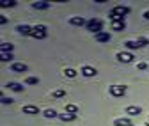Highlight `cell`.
Returning a JSON list of instances; mask_svg holds the SVG:
<instances>
[{"label": "cell", "mask_w": 149, "mask_h": 126, "mask_svg": "<svg viewBox=\"0 0 149 126\" xmlns=\"http://www.w3.org/2000/svg\"><path fill=\"white\" fill-rule=\"evenodd\" d=\"M126 29V22H124V18H121V20L117 22H112V30H116V32H121Z\"/></svg>", "instance_id": "cell-13"}, {"label": "cell", "mask_w": 149, "mask_h": 126, "mask_svg": "<svg viewBox=\"0 0 149 126\" xmlns=\"http://www.w3.org/2000/svg\"><path fill=\"white\" fill-rule=\"evenodd\" d=\"M89 30H92L94 32V36L96 34H100V32H103V23H101V20L100 18H91V20L87 22V25H85Z\"/></svg>", "instance_id": "cell-1"}, {"label": "cell", "mask_w": 149, "mask_h": 126, "mask_svg": "<svg viewBox=\"0 0 149 126\" xmlns=\"http://www.w3.org/2000/svg\"><path fill=\"white\" fill-rule=\"evenodd\" d=\"M32 38L36 39H45L46 38V25H36L32 30Z\"/></svg>", "instance_id": "cell-3"}, {"label": "cell", "mask_w": 149, "mask_h": 126, "mask_svg": "<svg viewBox=\"0 0 149 126\" xmlns=\"http://www.w3.org/2000/svg\"><path fill=\"white\" fill-rule=\"evenodd\" d=\"M124 112H126V116H140L142 114V109H140V107H137V105H128L126 109H124Z\"/></svg>", "instance_id": "cell-9"}, {"label": "cell", "mask_w": 149, "mask_h": 126, "mask_svg": "<svg viewBox=\"0 0 149 126\" xmlns=\"http://www.w3.org/2000/svg\"><path fill=\"white\" fill-rule=\"evenodd\" d=\"M144 126H149V123H147V124H144Z\"/></svg>", "instance_id": "cell-32"}, {"label": "cell", "mask_w": 149, "mask_h": 126, "mask_svg": "<svg viewBox=\"0 0 149 126\" xmlns=\"http://www.w3.org/2000/svg\"><path fill=\"white\" fill-rule=\"evenodd\" d=\"M59 119L64 121V123H66V121H74V119H77V114H68V112H64V114L59 116Z\"/></svg>", "instance_id": "cell-20"}, {"label": "cell", "mask_w": 149, "mask_h": 126, "mask_svg": "<svg viewBox=\"0 0 149 126\" xmlns=\"http://www.w3.org/2000/svg\"><path fill=\"white\" fill-rule=\"evenodd\" d=\"M114 126H133V123L130 117H117L114 119Z\"/></svg>", "instance_id": "cell-12"}, {"label": "cell", "mask_w": 149, "mask_h": 126, "mask_svg": "<svg viewBox=\"0 0 149 126\" xmlns=\"http://www.w3.org/2000/svg\"><path fill=\"white\" fill-rule=\"evenodd\" d=\"M110 13H114V14H117V16L124 18L126 14H130V7H126V6H116V7H112V11H110Z\"/></svg>", "instance_id": "cell-7"}, {"label": "cell", "mask_w": 149, "mask_h": 126, "mask_svg": "<svg viewBox=\"0 0 149 126\" xmlns=\"http://www.w3.org/2000/svg\"><path fill=\"white\" fill-rule=\"evenodd\" d=\"M64 96H66V89H57V91L52 93V98H55V100H61Z\"/></svg>", "instance_id": "cell-21"}, {"label": "cell", "mask_w": 149, "mask_h": 126, "mask_svg": "<svg viewBox=\"0 0 149 126\" xmlns=\"http://www.w3.org/2000/svg\"><path fill=\"white\" fill-rule=\"evenodd\" d=\"M137 41H139V43H140L142 46H146V45H149V39H147V38H140V39H137Z\"/></svg>", "instance_id": "cell-29"}, {"label": "cell", "mask_w": 149, "mask_h": 126, "mask_svg": "<svg viewBox=\"0 0 149 126\" xmlns=\"http://www.w3.org/2000/svg\"><path fill=\"white\" fill-rule=\"evenodd\" d=\"M137 69H139V71H146V69H147V62H144V61L139 62V64H137Z\"/></svg>", "instance_id": "cell-28"}, {"label": "cell", "mask_w": 149, "mask_h": 126, "mask_svg": "<svg viewBox=\"0 0 149 126\" xmlns=\"http://www.w3.org/2000/svg\"><path fill=\"white\" fill-rule=\"evenodd\" d=\"M50 2H34L32 4V7L34 9H37V11H46V9H50Z\"/></svg>", "instance_id": "cell-17"}, {"label": "cell", "mask_w": 149, "mask_h": 126, "mask_svg": "<svg viewBox=\"0 0 149 126\" xmlns=\"http://www.w3.org/2000/svg\"><path fill=\"white\" fill-rule=\"evenodd\" d=\"M6 87L11 89V91H14V93H23V89H25L22 84H18V82H7Z\"/></svg>", "instance_id": "cell-14"}, {"label": "cell", "mask_w": 149, "mask_h": 126, "mask_svg": "<svg viewBox=\"0 0 149 126\" xmlns=\"http://www.w3.org/2000/svg\"><path fill=\"white\" fill-rule=\"evenodd\" d=\"M43 116H45V117H48V119H53V117H59L57 110H53V109H46V110H43Z\"/></svg>", "instance_id": "cell-19"}, {"label": "cell", "mask_w": 149, "mask_h": 126, "mask_svg": "<svg viewBox=\"0 0 149 126\" xmlns=\"http://www.w3.org/2000/svg\"><path fill=\"white\" fill-rule=\"evenodd\" d=\"M64 75H66L68 78H74V77H77V71H74L73 68H66V69H64Z\"/></svg>", "instance_id": "cell-23"}, {"label": "cell", "mask_w": 149, "mask_h": 126, "mask_svg": "<svg viewBox=\"0 0 149 126\" xmlns=\"http://www.w3.org/2000/svg\"><path fill=\"white\" fill-rule=\"evenodd\" d=\"M16 30L20 32L22 36H32L34 27H29V25H18V27H16Z\"/></svg>", "instance_id": "cell-16"}, {"label": "cell", "mask_w": 149, "mask_h": 126, "mask_svg": "<svg viewBox=\"0 0 149 126\" xmlns=\"http://www.w3.org/2000/svg\"><path fill=\"white\" fill-rule=\"evenodd\" d=\"M14 57H13V53H2V55H0V61L2 62H11Z\"/></svg>", "instance_id": "cell-25"}, {"label": "cell", "mask_w": 149, "mask_h": 126, "mask_svg": "<svg viewBox=\"0 0 149 126\" xmlns=\"http://www.w3.org/2000/svg\"><path fill=\"white\" fill-rule=\"evenodd\" d=\"M116 59L119 61V62H124V64H128V62H133V53L132 52H119L117 55H116Z\"/></svg>", "instance_id": "cell-4"}, {"label": "cell", "mask_w": 149, "mask_h": 126, "mask_svg": "<svg viewBox=\"0 0 149 126\" xmlns=\"http://www.w3.org/2000/svg\"><path fill=\"white\" fill-rule=\"evenodd\" d=\"M0 23H2V25H6V23H7V18H6L4 14H0Z\"/></svg>", "instance_id": "cell-30"}, {"label": "cell", "mask_w": 149, "mask_h": 126, "mask_svg": "<svg viewBox=\"0 0 149 126\" xmlns=\"http://www.w3.org/2000/svg\"><path fill=\"white\" fill-rule=\"evenodd\" d=\"M66 112H68V114H77V112H78V107L73 105V103H68V105H66Z\"/></svg>", "instance_id": "cell-22"}, {"label": "cell", "mask_w": 149, "mask_h": 126, "mask_svg": "<svg viewBox=\"0 0 149 126\" xmlns=\"http://www.w3.org/2000/svg\"><path fill=\"white\" fill-rule=\"evenodd\" d=\"M144 18H146V20H149V9H147V11L144 13Z\"/></svg>", "instance_id": "cell-31"}, {"label": "cell", "mask_w": 149, "mask_h": 126, "mask_svg": "<svg viewBox=\"0 0 149 126\" xmlns=\"http://www.w3.org/2000/svg\"><path fill=\"white\" fill-rule=\"evenodd\" d=\"M22 112L27 114V116H37V114H39V107H36V105H25L23 109H22Z\"/></svg>", "instance_id": "cell-10"}, {"label": "cell", "mask_w": 149, "mask_h": 126, "mask_svg": "<svg viewBox=\"0 0 149 126\" xmlns=\"http://www.w3.org/2000/svg\"><path fill=\"white\" fill-rule=\"evenodd\" d=\"M0 101H2V105H13L14 103L13 98H6V96H2V100H0Z\"/></svg>", "instance_id": "cell-27"}, {"label": "cell", "mask_w": 149, "mask_h": 126, "mask_svg": "<svg viewBox=\"0 0 149 126\" xmlns=\"http://www.w3.org/2000/svg\"><path fill=\"white\" fill-rule=\"evenodd\" d=\"M69 25H74V27H84L87 25V20L84 16H71L69 18Z\"/></svg>", "instance_id": "cell-6"}, {"label": "cell", "mask_w": 149, "mask_h": 126, "mask_svg": "<svg viewBox=\"0 0 149 126\" xmlns=\"http://www.w3.org/2000/svg\"><path fill=\"white\" fill-rule=\"evenodd\" d=\"M9 69L13 71V73H27V71H29V66L23 64V62H13V64L9 66Z\"/></svg>", "instance_id": "cell-5"}, {"label": "cell", "mask_w": 149, "mask_h": 126, "mask_svg": "<svg viewBox=\"0 0 149 126\" xmlns=\"http://www.w3.org/2000/svg\"><path fill=\"white\" fill-rule=\"evenodd\" d=\"M80 73H82L84 77H87V78H92V77H96V75H98V71L92 68V66H84V68L80 69Z\"/></svg>", "instance_id": "cell-8"}, {"label": "cell", "mask_w": 149, "mask_h": 126, "mask_svg": "<svg viewBox=\"0 0 149 126\" xmlns=\"http://www.w3.org/2000/svg\"><path fill=\"white\" fill-rule=\"evenodd\" d=\"M13 50H14V45H11V43H2L0 45V52L2 53H13Z\"/></svg>", "instance_id": "cell-18"}, {"label": "cell", "mask_w": 149, "mask_h": 126, "mask_svg": "<svg viewBox=\"0 0 149 126\" xmlns=\"http://www.w3.org/2000/svg\"><path fill=\"white\" fill-rule=\"evenodd\" d=\"M94 39H96L98 43H108V41L112 39V36H110L108 32H100V34L94 36Z\"/></svg>", "instance_id": "cell-15"}, {"label": "cell", "mask_w": 149, "mask_h": 126, "mask_svg": "<svg viewBox=\"0 0 149 126\" xmlns=\"http://www.w3.org/2000/svg\"><path fill=\"white\" fill-rule=\"evenodd\" d=\"M108 93L114 96V98H123V96L126 94V87L116 84V85H110V87H108Z\"/></svg>", "instance_id": "cell-2"}, {"label": "cell", "mask_w": 149, "mask_h": 126, "mask_svg": "<svg viewBox=\"0 0 149 126\" xmlns=\"http://www.w3.org/2000/svg\"><path fill=\"white\" fill-rule=\"evenodd\" d=\"M16 2L14 0H4V2H0V7H14Z\"/></svg>", "instance_id": "cell-26"}, {"label": "cell", "mask_w": 149, "mask_h": 126, "mask_svg": "<svg viewBox=\"0 0 149 126\" xmlns=\"http://www.w3.org/2000/svg\"><path fill=\"white\" fill-rule=\"evenodd\" d=\"M124 48H126V50H130V52H133V50H139V48H142V45H140L139 41L128 39V41H124Z\"/></svg>", "instance_id": "cell-11"}, {"label": "cell", "mask_w": 149, "mask_h": 126, "mask_svg": "<svg viewBox=\"0 0 149 126\" xmlns=\"http://www.w3.org/2000/svg\"><path fill=\"white\" fill-rule=\"evenodd\" d=\"M25 84H27V85H37V84H39V78H36V77H27V78H25Z\"/></svg>", "instance_id": "cell-24"}]
</instances>
